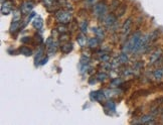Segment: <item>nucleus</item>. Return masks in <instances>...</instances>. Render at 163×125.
I'll use <instances>...</instances> for the list:
<instances>
[{
	"label": "nucleus",
	"instance_id": "7",
	"mask_svg": "<svg viewBox=\"0 0 163 125\" xmlns=\"http://www.w3.org/2000/svg\"><path fill=\"white\" fill-rule=\"evenodd\" d=\"M33 6H34L33 2L29 1V0L22 2V3L20 4V11H21V13H22V15H28V14L31 13L32 9H33Z\"/></svg>",
	"mask_w": 163,
	"mask_h": 125
},
{
	"label": "nucleus",
	"instance_id": "26",
	"mask_svg": "<svg viewBox=\"0 0 163 125\" xmlns=\"http://www.w3.org/2000/svg\"><path fill=\"white\" fill-rule=\"evenodd\" d=\"M96 78H97V80H98V81H102V82H104V81H105V80L108 78V76H107V74H105V73H100V74L97 75Z\"/></svg>",
	"mask_w": 163,
	"mask_h": 125
},
{
	"label": "nucleus",
	"instance_id": "13",
	"mask_svg": "<svg viewBox=\"0 0 163 125\" xmlns=\"http://www.w3.org/2000/svg\"><path fill=\"white\" fill-rule=\"evenodd\" d=\"M92 31L95 34V35L97 37H98L100 41H102V39H105V31H104V29L103 28H101V27H93L92 28Z\"/></svg>",
	"mask_w": 163,
	"mask_h": 125
},
{
	"label": "nucleus",
	"instance_id": "11",
	"mask_svg": "<svg viewBox=\"0 0 163 125\" xmlns=\"http://www.w3.org/2000/svg\"><path fill=\"white\" fill-rule=\"evenodd\" d=\"M88 41L89 39H87L86 35H85V34H83V32L77 35V41L79 44V46H82V48H85L88 44Z\"/></svg>",
	"mask_w": 163,
	"mask_h": 125
},
{
	"label": "nucleus",
	"instance_id": "15",
	"mask_svg": "<svg viewBox=\"0 0 163 125\" xmlns=\"http://www.w3.org/2000/svg\"><path fill=\"white\" fill-rule=\"evenodd\" d=\"M43 48H39L38 49H37V51H36V56H35V59H34V62H35V65H39V62L42 60V56H43Z\"/></svg>",
	"mask_w": 163,
	"mask_h": 125
},
{
	"label": "nucleus",
	"instance_id": "22",
	"mask_svg": "<svg viewBox=\"0 0 163 125\" xmlns=\"http://www.w3.org/2000/svg\"><path fill=\"white\" fill-rule=\"evenodd\" d=\"M126 5L125 4H123L122 6H119L117 8V16L118 17H121V16L124 15V13H125V11H126Z\"/></svg>",
	"mask_w": 163,
	"mask_h": 125
},
{
	"label": "nucleus",
	"instance_id": "28",
	"mask_svg": "<svg viewBox=\"0 0 163 125\" xmlns=\"http://www.w3.org/2000/svg\"><path fill=\"white\" fill-rule=\"evenodd\" d=\"M43 3H44V6H46L48 8H49V7L53 6L54 0H43Z\"/></svg>",
	"mask_w": 163,
	"mask_h": 125
},
{
	"label": "nucleus",
	"instance_id": "21",
	"mask_svg": "<svg viewBox=\"0 0 163 125\" xmlns=\"http://www.w3.org/2000/svg\"><path fill=\"white\" fill-rule=\"evenodd\" d=\"M79 27H80V30H81V32H83V34H86L87 30H88V21H87V20H83L82 22L80 23Z\"/></svg>",
	"mask_w": 163,
	"mask_h": 125
},
{
	"label": "nucleus",
	"instance_id": "6",
	"mask_svg": "<svg viewBox=\"0 0 163 125\" xmlns=\"http://www.w3.org/2000/svg\"><path fill=\"white\" fill-rule=\"evenodd\" d=\"M46 49H48V55H53V54L56 53L58 49V42L54 41L53 37H48L46 41Z\"/></svg>",
	"mask_w": 163,
	"mask_h": 125
},
{
	"label": "nucleus",
	"instance_id": "24",
	"mask_svg": "<svg viewBox=\"0 0 163 125\" xmlns=\"http://www.w3.org/2000/svg\"><path fill=\"white\" fill-rule=\"evenodd\" d=\"M122 84V81L120 80V78H115L111 81V86L112 87H118Z\"/></svg>",
	"mask_w": 163,
	"mask_h": 125
},
{
	"label": "nucleus",
	"instance_id": "5",
	"mask_svg": "<svg viewBox=\"0 0 163 125\" xmlns=\"http://www.w3.org/2000/svg\"><path fill=\"white\" fill-rule=\"evenodd\" d=\"M132 23H133V21H132V18L131 17H128L126 20H125L124 24H123L122 26V34H121V37L122 39H126L127 37H128L129 34L131 32V28H132Z\"/></svg>",
	"mask_w": 163,
	"mask_h": 125
},
{
	"label": "nucleus",
	"instance_id": "12",
	"mask_svg": "<svg viewBox=\"0 0 163 125\" xmlns=\"http://www.w3.org/2000/svg\"><path fill=\"white\" fill-rule=\"evenodd\" d=\"M32 26H33L35 29H41L42 26H43V20L41 16H35L32 20Z\"/></svg>",
	"mask_w": 163,
	"mask_h": 125
},
{
	"label": "nucleus",
	"instance_id": "17",
	"mask_svg": "<svg viewBox=\"0 0 163 125\" xmlns=\"http://www.w3.org/2000/svg\"><path fill=\"white\" fill-rule=\"evenodd\" d=\"M153 78H154L155 80H161L163 78V68H158V69L154 70V72H153Z\"/></svg>",
	"mask_w": 163,
	"mask_h": 125
},
{
	"label": "nucleus",
	"instance_id": "18",
	"mask_svg": "<svg viewBox=\"0 0 163 125\" xmlns=\"http://www.w3.org/2000/svg\"><path fill=\"white\" fill-rule=\"evenodd\" d=\"M19 53L21 54V55H24L26 56H32V49H29L28 46H21V48L19 49Z\"/></svg>",
	"mask_w": 163,
	"mask_h": 125
},
{
	"label": "nucleus",
	"instance_id": "1",
	"mask_svg": "<svg viewBox=\"0 0 163 125\" xmlns=\"http://www.w3.org/2000/svg\"><path fill=\"white\" fill-rule=\"evenodd\" d=\"M142 37V34L140 31H136L132 34V36L125 42L124 46H123V51L127 54H137L138 53L139 42Z\"/></svg>",
	"mask_w": 163,
	"mask_h": 125
},
{
	"label": "nucleus",
	"instance_id": "14",
	"mask_svg": "<svg viewBox=\"0 0 163 125\" xmlns=\"http://www.w3.org/2000/svg\"><path fill=\"white\" fill-rule=\"evenodd\" d=\"M73 49H74V44H72V42H65V44H63V46H61V51L63 54H70V51H73Z\"/></svg>",
	"mask_w": 163,
	"mask_h": 125
},
{
	"label": "nucleus",
	"instance_id": "29",
	"mask_svg": "<svg viewBox=\"0 0 163 125\" xmlns=\"http://www.w3.org/2000/svg\"><path fill=\"white\" fill-rule=\"evenodd\" d=\"M58 32H61V34H65V32L68 31V28L65 26V24H61L60 26L58 27Z\"/></svg>",
	"mask_w": 163,
	"mask_h": 125
},
{
	"label": "nucleus",
	"instance_id": "31",
	"mask_svg": "<svg viewBox=\"0 0 163 125\" xmlns=\"http://www.w3.org/2000/svg\"><path fill=\"white\" fill-rule=\"evenodd\" d=\"M21 42L22 44H29L30 41H31V37L30 36H23V37H21Z\"/></svg>",
	"mask_w": 163,
	"mask_h": 125
},
{
	"label": "nucleus",
	"instance_id": "9",
	"mask_svg": "<svg viewBox=\"0 0 163 125\" xmlns=\"http://www.w3.org/2000/svg\"><path fill=\"white\" fill-rule=\"evenodd\" d=\"M12 4H11V2L9 1H5L2 3L1 5V13L3 14V15H8V14L11 13V11H12Z\"/></svg>",
	"mask_w": 163,
	"mask_h": 125
},
{
	"label": "nucleus",
	"instance_id": "16",
	"mask_svg": "<svg viewBox=\"0 0 163 125\" xmlns=\"http://www.w3.org/2000/svg\"><path fill=\"white\" fill-rule=\"evenodd\" d=\"M99 42H100V39H98L97 36L95 37H91V39L88 41V46L91 49H95L99 46Z\"/></svg>",
	"mask_w": 163,
	"mask_h": 125
},
{
	"label": "nucleus",
	"instance_id": "10",
	"mask_svg": "<svg viewBox=\"0 0 163 125\" xmlns=\"http://www.w3.org/2000/svg\"><path fill=\"white\" fill-rule=\"evenodd\" d=\"M161 56H162V51L160 49H156L155 51H153V53L151 54V56H150L149 64H150V65H153V64H155L156 62H158V60L161 58Z\"/></svg>",
	"mask_w": 163,
	"mask_h": 125
},
{
	"label": "nucleus",
	"instance_id": "20",
	"mask_svg": "<svg viewBox=\"0 0 163 125\" xmlns=\"http://www.w3.org/2000/svg\"><path fill=\"white\" fill-rule=\"evenodd\" d=\"M19 27H20L19 21H12V23H11V25H10V32L12 34H15V32L19 29Z\"/></svg>",
	"mask_w": 163,
	"mask_h": 125
},
{
	"label": "nucleus",
	"instance_id": "30",
	"mask_svg": "<svg viewBox=\"0 0 163 125\" xmlns=\"http://www.w3.org/2000/svg\"><path fill=\"white\" fill-rule=\"evenodd\" d=\"M101 56V58H100V60L102 61V62H105V63H107L108 61H109V59H110V56H109L107 54H102V55H100Z\"/></svg>",
	"mask_w": 163,
	"mask_h": 125
},
{
	"label": "nucleus",
	"instance_id": "19",
	"mask_svg": "<svg viewBox=\"0 0 163 125\" xmlns=\"http://www.w3.org/2000/svg\"><path fill=\"white\" fill-rule=\"evenodd\" d=\"M117 59L120 62V64H127L129 62V56H128V55H127V53H125V51H123L122 54H120Z\"/></svg>",
	"mask_w": 163,
	"mask_h": 125
},
{
	"label": "nucleus",
	"instance_id": "23",
	"mask_svg": "<svg viewBox=\"0 0 163 125\" xmlns=\"http://www.w3.org/2000/svg\"><path fill=\"white\" fill-rule=\"evenodd\" d=\"M21 11H18V10H15L13 12V18H12V21H20V18H21Z\"/></svg>",
	"mask_w": 163,
	"mask_h": 125
},
{
	"label": "nucleus",
	"instance_id": "8",
	"mask_svg": "<svg viewBox=\"0 0 163 125\" xmlns=\"http://www.w3.org/2000/svg\"><path fill=\"white\" fill-rule=\"evenodd\" d=\"M135 123H141V124H155V120H154V117H153V115H150V114H146V115H143V116L140 117V120L139 121L135 122Z\"/></svg>",
	"mask_w": 163,
	"mask_h": 125
},
{
	"label": "nucleus",
	"instance_id": "3",
	"mask_svg": "<svg viewBox=\"0 0 163 125\" xmlns=\"http://www.w3.org/2000/svg\"><path fill=\"white\" fill-rule=\"evenodd\" d=\"M56 19L61 23V24H68L73 19L72 12L68 10H58L56 12Z\"/></svg>",
	"mask_w": 163,
	"mask_h": 125
},
{
	"label": "nucleus",
	"instance_id": "34",
	"mask_svg": "<svg viewBox=\"0 0 163 125\" xmlns=\"http://www.w3.org/2000/svg\"><path fill=\"white\" fill-rule=\"evenodd\" d=\"M48 58H46V59H42V60L41 61V64H39V65H44V64H46V63H48Z\"/></svg>",
	"mask_w": 163,
	"mask_h": 125
},
{
	"label": "nucleus",
	"instance_id": "25",
	"mask_svg": "<svg viewBox=\"0 0 163 125\" xmlns=\"http://www.w3.org/2000/svg\"><path fill=\"white\" fill-rule=\"evenodd\" d=\"M106 107H107L109 110H112V111H115L116 110V105L113 101H108V102L106 103Z\"/></svg>",
	"mask_w": 163,
	"mask_h": 125
},
{
	"label": "nucleus",
	"instance_id": "33",
	"mask_svg": "<svg viewBox=\"0 0 163 125\" xmlns=\"http://www.w3.org/2000/svg\"><path fill=\"white\" fill-rule=\"evenodd\" d=\"M97 2V0H86V3L88 4V5L92 6V5H95Z\"/></svg>",
	"mask_w": 163,
	"mask_h": 125
},
{
	"label": "nucleus",
	"instance_id": "27",
	"mask_svg": "<svg viewBox=\"0 0 163 125\" xmlns=\"http://www.w3.org/2000/svg\"><path fill=\"white\" fill-rule=\"evenodd\" d=\"M89 62H90V59L88 56H83L81 60H80V65H89Z\"/></svg>",
	"mask_w": 163,
	"mask_h": 125
},
{
	"label": "nucleus",
	"instance_id": "32",
	"mask_svg": "<svg viewBox=\"0 0 163 125\" xmlns=\"http://www.w3.org/2000/svg\"><path fill=\"white\" fill-rule=\"evenodd\" d=\"M34 16H35V12H31V13H30V15H28L27 19H26V21H25V24L29 22V20H31L32 17H34Z\"/></svg>",
	"mask_w": 163,
	"mask_h": 125
},
{
	"label": "nucleus",
	"instance_id": "4",
	"mask_svg": "<svg viewBox=\"0 0 163 125\" xmlns=\"http://www.w3.org/2000/svg\"><path fill=\"white\" fill-rule=\"evenodd\" d=\"M104 25L106 26V28H108L109 30H116V28L118 26V19L117 16L114 15V14H107L106 17L103 19Z\"/></svg>",
	"mask_w": 163,
	"mask_h": 125
},
{
	"label": "nucleus",
	"instance_id": "2",
	"mask_svg": "<svg viewBox=\"0 0 163 125\" xmlns=\"http://www.w3.org/2000/svg\"><path fill=\"white\" fill-rule=\"evenodd\" d=\"M107 11H108V8L105 2H98V3H96L93 7L94 15L100 20H103L104 18L106 17Z\"/></svg>",
	"mask_w": 163,
	"mask_h": 125
}]
</instances>
